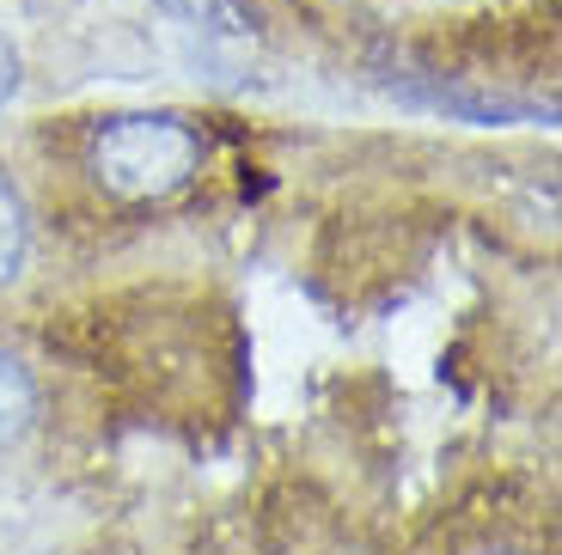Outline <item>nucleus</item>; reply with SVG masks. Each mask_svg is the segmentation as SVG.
I'll return each mask as SVG.
<instances>
[{"label": "nucleus", "instance_id": "nucleus-4", "mask_svg": "<svg viewBox=\"0 0 562 555\" xmlns=\"http://www.w3.org/2000/svg\"><path fill=\"white\" fill-rule=\"evenodd\" d=\"M166 13H178L183 25H209V31H239L233 0H166Z\"/></svg>", "mask_w": 562, "mask_h": 555}, {"label": "nucleus", "instance_id": "nucleus-2", "mask_svg": "<svg viewBox=\"0 0 562 555\" xmlns=\"http://www.w3.org/2000/svg\"><path fill=\"white\" fill-rule=\"evenodd\" d=\"M31 421H37V385L13 354H0V452L25 440Z\"/></svg>", "mask_w": 562, "mask_h": 555}, {"label": "nucleus", "instance_id": "nucleus-3", "mask_svg": "<svg viewBox=\"0 0 562 555\" xmlns=\"http://www.w3.org/2000/svg\"><path fill=\"white\" fill-rule=\"evenodd\" d=\"M25 250H31V220H25V202H19L7 183H0V287L25 269Z\"/></svg>", "mask_w": 562, "mask_h": 555}, {"label": "nucleus", "instance_id": "nucleus-5", "mask_svg": "<svg viewBox=\"0 0 562 555\" xmlns=\"http://www.w3.org/2000/svg\"><path fill=\"white\" fill-rule=\"evenodd\" d=\"M13 86H19V61H13V49H0V104L13 98Z\"/></svg>", "mask_w": 562, "mask_h": 555}, {"label": "nucleus", "instance_id": "nucleus-1", "mask_svg": "<svg viewBox=\"0 0 562 555\" xmlns=\"http://www.w3.org/2000/svg\"><path fill=\"white\" fill-rule=\"evenodd\" d=\"M196 171V135L178 116H111L92 135V178L116 202H166Z\"/></svg>", "mask_w": 562, "mask_h": 555}]
</instances>
